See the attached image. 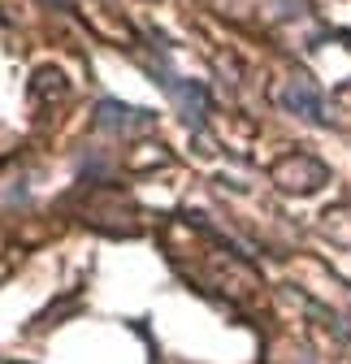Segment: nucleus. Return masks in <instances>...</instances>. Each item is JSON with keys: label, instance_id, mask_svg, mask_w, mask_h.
<instances>
[{"label": "nucleus", "instance_id": "f257e3e1", "mask_svg": "<svg viewBox=\"0 0 351 364\" xmlns=\"http://www.w3.org/2000/svg\"><path fill=\"white\" fill-rule=\"evenodd\" d=\"M269 178L278 182V191H286V196H313V191H321L330 182V169L317 156H308V152H286L282 161H274Z\"/></svg>", "mask_w": 351, "mask_h": 364}, {"label": "nucleus", "instance_id": "f03ea898", "mask_svg": "<svg viewBox=\"0 0 351 364\" xmlns=\"http://www.w3.org/2000/svg\"><path fill=\"white\" fill-rule=\"evenodd\" d=\"M278 100H282L286 113H295V117H303V122H313V126H325V122H330L321 87H317L313 78H303V74L286 78V87H282V96H278Z\"/></svg>", "mask_w": 351, "mask_h": 364}, {"label": "nucleus", "instance_id": "7ed1b4c3", "mask_svg": "<svg viewBox=\"0 0 351 364\" xmlns=\"http://www.w3.org/2000/svg\"><path fill=\"white\" fill-rule=\"evenodd\" d=\"M152 122H156V113L135 109V105H122V100H100L96 105V126L113 130V134H135V130H148Z\"/></svg>", "mask_w": 351, "mask_h": 364}, {"label": "nucleus", "instance_id": "20e7f679", "mask_svg": "<svg viewBox=\"0 0 351 364\" xmlns=\"http://www.w3.org/2000/svg\"><path fill=\"white\" fill-rule=\"evenodd\" d=\"M156 82L169 91V100L178 105L183 122L200 130V126H204V113H208V96H204V87H200V82H178V78H169V74H156Z\"/></svg>", "mask_w": 351, "mask_h": 364}, {"label": "nucleus", "instance_id": "39448f33", "mask_svg": "<svg viewBox=\"0 0 351 364\" xmlns=\"http://www.w3.org/2000/svg\"><path fill=\"white\" fill-rule=\"evenodd\" d=\"M43 91L65 96V74H61V70H39V74H35V96H43Z\"/></svg>", "mask_w": 351, "mask_h": 364}]
</instances>
